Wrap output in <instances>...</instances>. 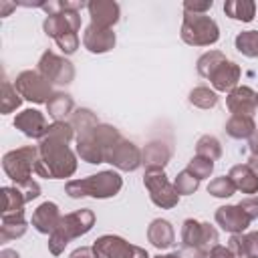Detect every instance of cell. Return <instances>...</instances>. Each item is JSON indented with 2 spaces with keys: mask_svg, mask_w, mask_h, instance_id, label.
I'll return each mask as SVG.
<instances>
[{
  "mask_svg": "<svg viewBox=\"0 0 258 258\" xmlns=\"http://www.w3.org/2000/svg\"><path fill=\"white\" fill-rule=\"evenodd\" d=\"M75 129L69 121H54L48 125L44 137L38 141V159L34 171L46 179H64L77 171V153L69 147Z\"/></svg>",
  "mask_w": 258,
  "mask_h": 258,
  "instance_id": "1",
  "label": "cell"
},
{
  "mask_svg": "<svg viewBox=\"0 0 258 258\" xmlns=\"http://www.w3.org/2000/svg\"><path fill=\"white\" fill-rule=\"evenodd\" d=\"M224 60H228V58H226V54H224L222 50H208V52H204V54L198 58L196 69H198L200 77L210 79V75H212Z\"/></svg>",
  "mask_w": 258,
  "mask_h": 258,
  "instance_id": "31",
  "label": "cell"
},
{
  "mask_svg": "<svg viewBox=\"0 0 258 258\" xmlns=\"http://www.w3.org/2000/svg\"><path fill=\"white\" fill-rule=\"evenodd\" d=\"M12 8H16V2H6V0H2V2H0V16H8V12H10Z\"/></svg>",
  "mask_w": 258,
  "mask_h": 258,
  "instance_id": "45",
  "label": "cell"
},
{
  "mask_svg": "<svg viewBox=\"0 0 258 258\" xmlns=\"http://www.w3.org/2000/svg\"><path fill=\"white\" fill-rule=\"evenodd\" d=\"M238 206L246 212V216H248L250 220H256V218H258V196H248V198H244Z\"/></svg>",
  "mask_w": 258,
  "mask_h": 258,
  "instance_id": "42",
  "label": "cell"
},
{
  "mask_svg": "<svg viewBox=\"0 0 258 258\" xmlns=\"http://www.w3.org/2000/svg\"><path fill=\"white\" fill-rule=\"evenodd\" d=\"M36 71L50 83V85H71L75 81V67L69 58L44 50L36 62Z\"/></svg>",
  "mask_w": 258,
  "mask_h": 258,
  "instance_id": "10",
  "label": "cell"
},
{
  "mask_svg": "<svg viewBox=\"0 0 258 258\" xmlns=\"http://www.w3.org/2000/svg\"><path fill=\"white\" fill-rule=\"evenodd\" d=\"M196 155H202V157H208L212 161L220 159L222 157V145L218 141V137L214 135H202L196 143Z\"/></svg>",
  "mask_w": 258,
  "mask_h": 258,
  "instance_id": "33",
  "label": "cell"
},
{
  "mask_svg": "<svg viewBox=\"0 0 258 258\" xmlns=\"http://www.w3.org/2000/svg\"><path fill=\"white\" fill-rule=\"evenodd\" d=\"M218 230L210 222H198L187 218L181 224V244L187 250H212L218 246Z\"/></svg>",
  "mask_w": 258,
  "mask_h": 258,
  "instance_id": "8",
  "label": "cell"
},
{
  "mask_svg": "<svg viewBox=\"0 0 258 258\" xmlns=\"http://www.w3.org/2000/svg\"><path fill=\"white\" fill-rule=\"evenodd\" d=\"M226 133L232 139H250L256 133V123L254 117H244V115H232L226 121Z\"/></svg>",
  "mask_w": 258,
  "mask_h": 258,
  "instance_id": "28",
  "label": "cell"
},
{
  "mask_svg": "<svg viewBox=\"0 0 258 258\" xmlns=\"http://www.w3.org/2000/svg\"><path fill=\"white\" fill-rule=\"evenodd\" d=\"M14 89L20 93L22 99L30 101V103H44L52 97V85L38 73V71H22L16 75L14 79Z\"/></svg>",
  "mask_w": 258,
  "mask_h": 258,
  "instance_id": "11",
  "label": "cell"
},
{
  "mask_svg": "<svg viewBox=\"0 0 258 258\" xmlns=\"http://www.w3.org/2000/svg\"><path fill=\"white\" fill-rule=\"evenodd\" d=\"M117 36L113 28H101L97 24H89L83 32V46L91 54H105L115 48Z\"/></svg>",
  "mask_w": 258,
  "mask_h": 258,
  "instance_id": "13",
  "label": "cell"
},
{
  "mask_svg": "<svg viewBox=\"0 0 258 258\" xmlns=\"http://www.w3.org/2000/svg\"><path fill=\"white\" fill-rule=\"evenodd\" d=\"M0 191H2V200H4V208H2V214H14V212H20V210H24V204H26V200H24V196L20 194V189H18L16 185H12V187L4 185Z\"/></svg>",
  "mask_w": 258,
  "mask_h": 258,
  "instance_id": "34",
  "label": "cell"
},
{
  "mask_svg": "<svg viewBox=\"0 0 258 258\" xmlns=\"http://www.w3.org/2000/svg\"><path fill=\"white\" fill-rule=\"evenodd\" d=\"M224 12L232 20L240 22H252L256 16V2L254 0H226Z\"/></svg>",
  "mask_w": 258,
  "mask_h": 258,
  "instance_id": "27",
  "label": "cell"
},
{
  "mask_svg": "<svg viewBox=\"0 0 258 258\" xmlns=\"http://www.w3.org/2000/svg\"><path fill=\"white\" fill-rule=\"evenodd\" d=\"M236 50L248 58H258V30H242L238 32L236 40Z\"/></svg>",
  "mask_w": 258,
  "mask_h": 258,
  "instance_id": "30",
  "label": "cell"
},
{
  "mask_svg": "<svg viewBox=\"0 0 258 258\" xmlns=\"http://www.w3.org/2000/svg\"><path fill=\"white\" fill-rule=\"evenodd\" d=\"M16 187H18L20 194L24 196L26 204L32 202V200H36V198L40 196V185H38L34 179H28V181H24V183H16Z\"/></svg>",
  "mask_w": 258,
  "mask_h": 258,
  "instance_id": "41",
  "label": "cell"
},
{
  "mask_svg": "<svg viewBox=\"0 0 258 258\" xmlns=\"http://www.w3.org/2000/svg\"><path fill=\"white\" fill-rule=\"evenodd\" d=\"M256 105H258V93H256Z\"/></svg>",
  "mask_w": 258,
  "mask_h": 258,
  "instance_id": "51",
  "label": "cell"
},
{
  "mask_svg": "<svg viewBox=\"0 0 258 258\" xmlns=\"http://www.w3.org/2000/svg\"><path fill=\"white\" fill-rule=\"evenodd\" d=\"M121 187H123V177L117 171L107 169V171H99L95 175L67 181L64 194L73 200L87 198V196L95 198V200H107V198L117 196L121 191Z\"/></svg>",
  "mask_w": 258,
  "mask_h": 258,
  "instance_id": "3",
  "label": "cell"
},
{
  "mask_svg": "<svg viewBox=\"0 0 258 258\" xmlns=\"http://www.w3.org/2000/svg\"><path fill=\"white\" fill-rule=\"evenodd\" d=\"M123 135L119 133V129H115L113 125H107V123H99L87 131H81L75 135L77 139V155L91 163V165H97V163H105V157L109 153V149L121 139Z\"/></svg>",
  "mask_w": 258,
  "mask_h": 258,
  "instance_id": "2",
  "label": "cell"
},
{
  "mask_svg": "<svg viewBox=\"0 0 258 258\" xmlns=\"http://www.w3.org/2000/svg\"><path fill=\"white\" fill-rule=\"evenodd\" d=\"M54 42H56V46H58L64 54H73V52H77V48H79V34H77V32H67V34H62L60 38H56Z\"/></svg>",
  "mask_w": 258,
  "mask_h": 258,
  "instance_id": "39",
  "label": "cell"
},
{
  "mask_svg": "<svg viewBox=\"0 0 258 258\" xmlns=\"http://www.w3.org/2000/svg\"><path fill=\"white\" fill-rule=\"evenodd\" d=\"M248 147H250V153L252 155H258V131L248 139Z\"/></svg>",
  "mask_w": 258,
  "mask_h": 258,
  "instance_id": "46",
  "label": "cell"
},
{
  "mask_svg": "<svg viewBox=\"0 0 258 258\" xmlns=\"http://www.w3.org/2000/svg\"><path fill=\"white\" fill-rule=\"evenodd\" d=\"M214 218H216V224L224 232H230V234H242L250 226V222H252L238 204H234V206H220L216 210Z\"/></svg>",
  "mask_w": 258,
  "mask_h": 258,
  "instance_id": "15",
  "label": "cell"
},
{
  "mask_svg": "<svg viewBox=\"0 0 258 258\" xmlns=\"http://www.w3.org/2000/svg\"><path fill=\"white\" fill-rule=\"evenodd\" d=\"M187 101L198 109H214L218 105V93L214 89H210V87L200 85V87H194L189 91Z\"/></svg>",
  "mask_w": 258,
  "mask_h": 258,
  "instance_id": "29",
  "label": "cell"
},
{
  "mask_svg": "<svg viewBox=\"0 0 258 258\" xmlns=\"http://www.w3.org/2000/svg\"><path fill=\"white\" fill-rule=\"evenodd\" d=\"M0 258H20V254L16 250H12V248H4L0 252Z\"/></svg>",
  "mask_w": 258,
  "mask_h": 258,
  "instance_id": "47",
  "label": "cell"
},
{
  "mask_svg": "<svg viewBox=\"0 0 258 258\" xmlns=\"http://www.w3.org/2000/svg\"><path fill=\"white\" fill-rule=\"evenodd\" d=\"M234 191H236V185L232 183V179L228 175L214 177L208 183V194L214 198H230V196H234Z\"/></svg>",
  "mask_w": 258,
  "mask_h": 258,
  "instance_id": "37",
  "label": "cell"
},
{
  "mask_svg": "<svg viewBox=\"0 0 258 258\" xmlns=\"http://www.w3.org/2000/svg\"><path fill=\"white\" fill-rule=\"evenodd\" d=\"M93 252L97 258H151L141 246L129 244L125 238L115 234H105L93 242Z\"/></svg>",
  "mask_w": 258,
  "mask_h": 258,
  "instance_id": "9",
  "label": "cell"
},
{
  "mask_svg": "<svg viewBox=\"0 0 258 258\" xmlns=\"http://www.w3.org/2000/svg\"><path fill=\"white\" fill-rule=\"evenodd\" d=\"M240 67L234 62V60H224L212 75H210V83L214 87V91H220V93H230L232 89L238 87V81H240Z\"/></svg>",
  "mask_w": 258,
  "mask_h": 258,
  "instance_id": "20",
  "label": "cell"
},
{
  "mask_svg": "<svg viewBox=\"0 0 258 258\" xmlns=\"http://www.w3.org/2000/svg\"><path fill=\"white\" fill-rule=\"evenodd\" d=\"M93 256H95L93 246H81L69 254V258H93Z\"/></svg>",
  "mask_w": 258,
  "mask_h": 258,
  "instance_id": "44",
  "label": "cell"
},
{
  "mask_svg": "<svg viewBox=\"0 0 258 258\" xmlns=\"http://www.w3.org/2000/svg\"><path fill=\"white\" fill-rule=\"evenodd\" d=\"M210 258H236V254H234L230 248L218 244V246H214V248L210 250Z\"/></svg>",
  "mask_w": 258,
  "mask_h": 258,
  "instance_id": "43",
  "label": "cell"
},
{
  "mask_svg": "<svg viewBox=\"0 0 258 258\" xmlns=\"http://www.w3.org/2000/svg\"><path fill=\"white\" fill-rule=\"evenodd\" d=\"M212 6H214V0H185V2H183V12L206 14Z\"/></svg>",
  "mask_w": 258,
  "mask_h": 258,
  "instance_id": "40",
  "label": "cell"
},
{
  "mask_svg": "<svg viewBox=\"0 0 258 258\" xmlns=\"http://www.w3.org/2000/svg\"><path fill=\"white\" fill-rule=\"evenodd\" d=\"M143 165L149 169H163L171 159V147L165 141H149L143 149Z\"/></svg>",
  "mask_w": 258,
  "mask_h": 258,
  "instance_id": "22",
  "label": "cell"
},
{
  "mask_svg": "<svg viewBox=\"0 0 258 258\" xmlns=\"http://www.w3.org/2000/svg\"><path fill=\"white\" fill-rule=\"evenodd\" d=\"M20 103H22V97H20V93L14 89V83L4 81V83H2V103H0L2 115H8V113L16 111V109L20 107Z\"/></svg>",
  "mask_w": 258,
  "mask_h": 258,
  "instance_id": "35",
  "label": "cell"
},
{
  "mask_svg": "<svg viewBox=\"0 0 258 258\" xmlns=\"http://www.w3.org/2000/svg\"><path fill=\"white\" fill-rule=\"evenodd\" d=\"M69 123H71V127L75 129V135H77V133H81V131H87V129L99 125V119H97V115H95L91 109L81 107V109H75V111H73V115L69 117Z\"/></svg>",
  "mask_w": 258,
  "mask_h": 258,
  "instance_id": "32",
  "label": "cell"
},
{
  "mask_svg": "<svg viewBox=\"0 0 258 258\" xmlns=\"http://www.w3.org/2000/svg\"><path fill=\"white\" fill-rule=\"evenodd\" d=\"M46 111L54 121H69V117L75 111V101L69 93L54 91L52 97L46 101Z\"/></svg>",
  "mask_w": 258,
  "mask_h": 258,
  "instance_id": "26",
  "label": "cell"
},
{
  "mask_svg": "<svg viewBox=\"0 0 258 258\" xmlns=\"http://www.w3.org/2000/svg\"><path fill=\"white\" fill-rule=\"evenodd\" d=\"M147 240L151 242V246H155L157 250H167L175 244V232L171 222L163 220V218H155L149 226H147Z\"/></svg>",
  "mask_w": 258,
  "mask_h": 258,
  "instance_id": "21",
  "label": "cell"
},
{
  "mask_svg": "<svg viewBox=\"0 0 258 258\" xmlns=\"http://www.w3.org/2000/svg\"><path fill=\"white\" fill-rule=\"evenodd\" d=\"M105 163H111L113 167L121 171H135L137 167L143 165V151L129 139L121 137L107 153Z\"/></svg>",
  "mask_w": 258,
  "mask_h": 258,
  "instance_id": "12",
  "label": "cell"
},
{
  "mask_svg": "<svg viewBox=\"0 0 258 258\" xmlns=\"http://www.w3.org/2000/svg\"><path fill=\"white\" fill-rule=\"evenodd\" d=\"M246 163H248V165L258 173V155H252V153H250V157H248V161H246Z\"/></svg>",
  "mask_w": 258,
  "mask_h": 258,
  "instance_id": "48",
  "label": "cell"
},
{
  "mask_svg": "<svg viewBox=\"0 0 258 258\" xmlns=\"http://www.w3.org/2000/svg\"><path fill=\"white\" fill-rule=\"evenodd\" d=\"M93 226H95V214L89 208L64 214L60 218V224L56 226V230L52 234H48V250H50V254H54V256L62 254L71 240H75L79 236H85L87 232L93 230Z\"/></svg>",
  "mask_w": 258,
  "mask_h": 258,
  "instance_id": "4",
  "label": "cell"
},
{
  "mask_svg": "<svg viewBox=\"0 0 258 258\" xmlns=\"http://www.w3.org/2000/svg\"><path fill=\"white\" fill-rule=\"evenodd\" d=\"M60 210L54 202H42L34 212H32V228L40 234H52L56 226L60 224Z\"/></svg>",
  "mask_w": 258,
  "mask_h": 258,
  "instance_id": "19",
  "label": "cell"
},
{
  "mask_svg": "<svg viewBox=\"0 0 258 258\" xmlns=\"http://www.w3.org/2000/svg\"><path fill=\"white\" fill-rule=\"evenodd\" d=\"M191 258H210V250H194Z\"/></svg>",
  "mask_w": 258,
  "mask_h": 258,
  "instance_id": "49",
  "label": "cell"
},
{
  "mask_svg": "<svg viewBox=\"0 0 258 258\" xmlns=\"http://www.w3.org/2000/svg\"><path fill=\"white\" fill-rule=\"evenodd\" d=\"M173 185H175V189H177L179 196H191L194 191H198V187H200V179L194 177L187 169H183V171H179V173L175 175Z\"/></svg>",
  "mask_w": 258,
  "mask_h": 258,
  "instance_id": "38",
  "label": "cell"
},
{
  "mask_svg": "<svg viewBox=\"0 0 258 258\" xmlns=\"http://www.w3.org/2000/svg\"><path fill=\"white\" fill-rule=\"evenodd\" d=\"M226 107L232 115H244V117H254L256 111V91H252L246 85H238L232 89L226 97Z\"/></svg>",
  "mask_w": 258,
  "mask_h": 258,
  "instance_id": "17",
  "label": "cell"
},
{
  "mask_svg": "<svg viewBox=\"0 0 258 258\" xmlns=\"http://www.w3.org/2000/svg\"><path fill=\"white\" fill-rule=\"evenodd\" d=\"M36 159H38V145H24V147L4 153L2 169H4L6 177L14 181V185L24 183V181L32 179L30 175L36 167Z\"/></svg>",
  "mask_w": 258,
  "mask_h": 258,
  "instance_id": "6",
  "label": "cell"
},
{
  "mask_svg": "<svg viewBox=\"0 0 258 258\" xmlns=\"http://www.w3.org/2000/svg\"><path fill=\"white\" fill-rule=\"evenodd\" d=\"M14 127H16L22 135H26V137H30V139H38V141L44 137V133H46V129H48L46 119H44V115H42L38 109H24V111L16 113V117H14Z\"/></svg>",
  "mask_w": 258,
  "mask_h": 258,
  "instance_id": "18",
  "label": "cell"
},
{
  "mask_svg": "<svg viewBox=\"0 0 258 258\" xmlns=\"http://www.w3.org/2000/svg\"><path fill=\"white\" fill-rule=\"evenodd\" d=\"M143 185L149 191V198H151V202L157 208L169 210V208H175L177 206L179 194H177L175 185L167 179V175H165L163 169H149V171H145Z\"/></svg>",
  "mask_w": 258,
  "mask_h": 258,
  "instance_id": "7",
  "label": "cell"
},
{
  "mask_svg": "<svg viewBox=\"0 0 258 258\" xmlns=\"http://www.w3.org/2000/svg\"><path fill=\"white\" fill-rule=\"evenodd\" d=\"M87 10L91 16V24L101 28H113L121 18V8L113 0H91L87 2Z\"/></svg>",
  "mask_w": 258,
  "mask_h": 258,
  "instance_id": "16",
  "label": "cell"
},
{
  "mask_svg": "<svg viewBox=\"0 0 258 258\" xmlns=\"http://www.w3.org/2000/svg\"><path fill=\"white\" fill-rule=\"evenodd\" d=\"M185 169H187L194 177H198V179L202 181V179H206V177L212 175V171H214V161L208 159V157H202V155H194V157L189 159V163H187Z\"/></svg>",
  "mask_w": 258,
  "mask_h": 258,
  "instance_id": "36",
  "label": "cell"
},
{
  "mask_svg": "<svg viewBox=\"0 0 258 258\" xmlns=\"http://www.w3.org/2000/svg\"><path fill=\"white\" fill-rule=\"evenodd\" d=\"M28 230L24 210L14 212V214H2V226H0V244H6L10 240L22 238Z\"/></svg>",
  "mask_w": 258,
  "mask_h": 258,
  "instance_id": "24",
  "label": "cell"
},
{
  "mask_svg": "<svg viewBox=\"0 0 258 258\" xmlns=\"http://www.w3.org/2000/svg\"><path fill=\"white\" fill-rule=\"evenodd\" d=\"M228 248L236 254V258H258V230L248 234H232Z\"/></svg>",
  "mask_w": 258,
  "mask_h": 258,
  "instance_id": "25",
  "label": "cell"
},
{
  "mask_svg": "<svg viewBox=\"0 0 258 258\" xmlns=\"http://www.w3.org/2000/svg\"><path fill=\"white\" fill-rule=\"evenodd\" d=\"M153 258H183L179 252H169V254H157V256H153Z\"/></svg>",
  "mask_w": 258,
  "mask_h": 258,
  "instance_id": "50",
  "label": "cell"
},
{
  "mask_svg": "<svg viewBox=\"0 0 258 258\" xmlns=\"http://www.w3.org/2000/svg\"><path fill=\"white\" fill-rule=\"evenodd\" d=\"M179 36L189 46H212L220 40V26L212 16L183 12Z\"/></svg>",
  "mask_w": 258,
  "mask_h": 258,
  "instance_id": "5",
  "label": "cell"
},
{
  "mask_svg": "<svg viewBox=\"0 0 258 258\" xmlns=\"http://www.w3.org/2000/svg\"><path fill=\"white\" fill-rule=\"evenodd\" d=\"M93 258H97V256H93Z\"/></svg>",
  "mask_w": 258,
  "mask_h": 258,
  "instance_id": "52",
  "label": "cell"
},
{
  "mask_svg": "<svg viewBox=\"0 0 258 258\" xmlns=\"http://www.w3.org/2000/svg\"><path fill=\"white\" fill-rule=\"evenodd\" d=\"M42 30L50 38H60L67 32H79L81 30V16L75 10H62L56 16H46L42 22Z\"/></svg>",
  "mask_w": 258,
  "mask_h": 258,
  "instance_id": "14",
  "label": "cell"
},
{
  "mask_svg": "<svg viewBox=\"0 0 258 258\" xmlns=\"http://www.w3.org/2000/svg\"><path fill=\"white\" fill-rule=\"evenodd\" d=\"M228 177L240 189L242 194H258V173L248 165V163H238L232 165L228 171Z\"/></svg>",
  "mask_w": 258,
  "mask_h": 258,
  "instance_id": "23",
  "label": "cell"
}]
</instances>
